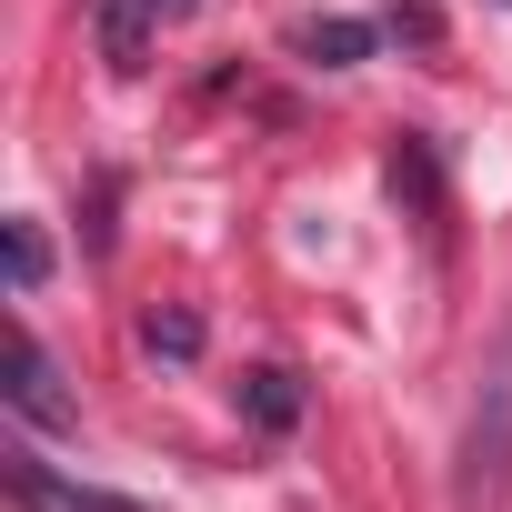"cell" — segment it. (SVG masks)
Instances as JSON below:
<instances>
[{
	"label": "cell",
	"instance_id": "cell-6",
	"mask_svg": "<svg viewBox=\"0 0 512 512\" xmlns=\"http://www.w3.org/2000/svg\"><path fill=\"white\" fill-rule=\"evenodd\" d=\"M41 272H51V251H41V221H11V292L31 302V292H41Z\"/></svg>",
	"mask_w": 512,
	"mask_h": 512
},
{
	"label": "cell",
	"instance_id": "cell-8",
	"mask_svg": "<svg viewBox=\"0 0 512 512\" xmlns=\"http://www.w3.org/2000/svg\"><path fill=\"white\" fill-rule=\"evenodd\" d=\"M201 11V0H151V21H191Z\"/></svg>",
	"mask_w": 512,
	"mask_h": 512
},
{
	"label": "cell",
	"instance_id": "cell-2",
	"mask_svg": "<svg viewBox=\"0 0 512 512\" xmlns=\"http://www.w3.org/2000/svg\"><path fill=\"white\" fill-rule=\"evenodd\" d=\"M11 502H21V512H151V502H131V492H111V482L51 472L31 442H11Z\"/></svg>",
	"mask_w": 512,
	"mask_h": 512
},
{
	"label": "cell",
	"instance_id": "cell-3",
	"mask_svg": "<svg viewBox=\"0 0 512 512\" xmlns=\"http://www.w3.org/2000/svg\"><path fill=\"white\" fill-rule=\"evenodd\" d=\"M11 412H21V422H81V402L61 392V362L41 352V332L11 342Z\"/></svg>",
	"mask_w": 512,
	"mask_h": 512
},
{
	"label": "cell",
	"instance_id": "cell-1",
	"mask_svg": "<svg viewBox=\"0 0 512 512\" xmlns=\"http://www.w3.org/2000/svg\"><path fill=\"white\" fill-rule=\"evenodd\" d=\"M502 482H512V332H502V352L482 362V392H472V422H462L452 502H462V512H482Z\"/></svg>",
	"mask_w": 512,
	"mask_h": 512
},
{
	"label": "cell",
	"instance_id": "cell-4",
	"mask_svg": "<svg viewBox=\"0 0 512 512\" xmlns=\"http://www.w3.org/2000/svg\"><path fill=\"white\" fill-rule=\"evenodd\" d=\"M372 41H392V21H302V31H292V51H302V61H322V71L372 61Z\"/></svg>",
	"mask_w": 512,
	"mask_h": 512
},
{
	"label": "cell",
	"instance_id": "cell-7",
	"mask_svg": "<svg viewBox=\"0 0 512 512\" xmlns=\"http://www.w3.org/2000/svg\"><path fill=\"white\" fill-rule=\"evenodd\" d=\"M141 342H151V352H171V362H191V352H201V322H191V312H151V322H141Z\"/></svg>",
	"mask_w": 512,
	"mask_h": 512
},
{
	"label": "cell",
	"instance_id": "cell-5",
	"mask_svg": "<svg viewBox=\"0 0 512 512\" xmlns=\"http://www.w3.org/2000/svg\"><path fill=\"white\" fill-rule=\"evenodd\" d=\"M241 402H251V422H262V432H292V422H302V382H292V372H251Z\"/></svg>",
	"mask_w": 512,
	"mask_h": 512
}]
</instances>
